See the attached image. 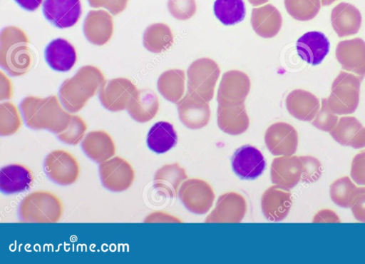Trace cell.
Returning <instances> with one entry per match:
<instances>
[{"label": "cell", "instance_id": "6da1fadb", "mask_svg": "<svg viewBox=\"0 0 365 264\" xmlns=\"http://www.w3.org/2000/svg\"><path fill=\"white\" fill-rule=\"evenodd\" d=\"M21 108L28 126L34 129H47L58 134L67 128L71 118L55 97L26 98L21 102Z\"/></svg>", "mask_w": 365, "mask_h": 264}, {"label": "cell", "instance_id": "7a4b0ae2", "mask_svg": "<svg viewBox=\"0 0 365 264\" xmlns=\"http://www.w3.org/2000/svg\"><path fill=\"white\" fill-rule=\"evenodd\" d=\"M63 210L62 202L56 194L36 191L23 198L19 213L23 222L56 223L61 219Z\"/></svg>", "mask_w": 365, "mask_h": 264}, {"label": "cell", "instance_id": "3957f363", "mask_svg": "<svg viewBox=\"0 0 365 264\" xmlns=\"http://www.w3.org/2000/svg\"><path fill=\"white\" fill-rule=\"evenodd\" d=\"M361 78L353 73L340 71L334 80L327 98L329 108L336 115L353 113L359 102Z\"/></svg>", "mask_w": 365, "mask_h": 264}, {"label": "cell", "instance_id": "277c9868", "mask_svg": "<svg viewBox=\"0 0 365 264\" xmlns=\"http://www.w3.org/2000/svg\"><path fill=\"white\" fill-rule=\"evenodd\" d=\"M220 69L211 59L201 58L193 61L187 68V92L199 95L206 101L212 100Z\"/></svg>", "mask_w": 365, "mask_h": 264}, {"label": "cell", "instance_id": "5b68a950", "mask_svg": "<svg viewBox=\"0 0 365 264\" xmlns=\"http://www.w3.org/2000/svg\"><path fill=\"white\" fill-rule=\"evenodd\" d=\"M44 171L51 181L63 186L75 183L80 174L76 158L63 150H55L47 155L44 161Z\"/></svg>", "mask_w": 365, "mask_h": 264}, {"label": "cell", "instance_id": "8992f818", "mask_svg": "<svg viewBox=\"0 0 365 264\" xmlns=\"http://www.w3.org/2000/svg\"><path fill=\"white\" fill-rule=\"evenodd\" d=\"M99 174L103 186L114 192L128 189L135 178L132 166L120 156L112 157L99 164Z\"/></svg>", "mask_w": 365, "mask_h": 264}, {"label": "cell", "instance_id": "52a82bcc", "mask_svg": "<svg viewBox=\"0 0 365 264\" xmlns=\"http://www.w3.org/2000/svg\"><path fill=\"white\" fill-rule=\"evenodd\" d=\"M234 173L241 179L254 180L262 175L265 167V159L257 148L245 145L237 148L231 159Z\"/></svg>", "mask_w": 365, "mask_h": 264}, {"label": "cell", "instance_id": "ba28073f", "mask_svg": "<svg viewBox=\"0 0 365 264\" xmlns=\"http://www.w3.org/2000/svg\"><path fill=\"white\" fill-rule=\"evenodd\" d=\"M42 9L44 17L60 29L73 26L81 14L80 0H44Z\"/></svg>", "mask_w": 365, "mask_h": 264}, {"label": "cell", "instance_id": "9c48e42d", "mask_svg": "<svg viewBox=\"0 0 365 264\" xmlns=\"http://www.w3.org/2000/svg\"><path fill=\"white\" fill-rule=\"evenodd\" d=\"M335 54L343 70L365 76V41L360 38L344 40L336 46Z\"/></svg>", "mask_w": 365, "mask_h": 264}, {"label": "cell", "instance_id": "30bf717a", "mask_svg": "<svg viewBox=\"0 0 365 264\" xmlns=\"http://www.w3.org/2000/svg\"><path fill=\"white\" fill-rule=\"evenodd\" d=\"M251 87L249 76L237 70L228 71L223 73L217 99L218 103H244Z\"/></svg>", "mask_w": 365, "mask_h": 264}, {"label": "cell", "instance_id": "8fae6325", "mask_svg": "<svg viewBox=\"0 0 365 264\" xmlns=\"http://www.w3.org/2000/svg\"><path fill=\"white\" fill-rule=\"evenodd\" d=\"M178 108L182 122L189 128H201L209 121V104L196 93L187 91L185 96L178 102Z\"/></svg>", "mask_w": 365, "mask_h": 264}, {"label": "cell", "instance_id": "7c38bea8", "mask_svg": "<svg viewBox=\"0 0 365 264\" xmlns=\"http://www.w3.org/2000/svg\"><path fill=\"white\" fill-rule=\"evenodd\" d=\"M330 44L320 31H309L298 39L296 49L302 60L312 66L322 63L329 51Z\"/></svg>", "mask_w": 365, "mask_h": 264}, {"label": "cell", "instance_id": "4fadbf2b", "mask_svg": "<svg viewBox=\"0 0 365 264\" xmlns=\"http://www.w3.org/2000/svg\"><path fill=\"white\" fill-rule=\"evenodd\" d=\"M361 15L354 5L341 2L331 13V26L339 37L356 34L361 25Z\"/></svg>", "mask_w": 365, "mask_h": 264}, {"label": "cell", "instance_id": "5bb4252c", "mask_svg": "<svg viewBox=\"0 0 365 264\" xmlns=\"http://www.w3.org/2000/svg\"><path fill=\"white\" fill-rule=\"evenodd\" d=\"M329 133L342 146L356 149L365 147V127L354 116L341 117Z\"/></svg>", "mask_w": 365, "mask_h": 264}, {"label": "cell", "instance_id": "9a60e30c", "mask_svg": "<svg viewBox=\"0 0 365 264\" xmlns=\"http://www.w3.org/2000/svg\"><path fill=\"white\" fill-rule=\"evenodd\" d=\"M217 121L225 132L232 134L244 132L249 126L244 103H219Z\"/></svg>", "mask_w": 365, "mask_h": 264}, {"label": "cell", "instance_id": "2e32d148", "mask_svg": "<svg viewBox=\"0 0 365 264\" xmlns=\"http://www.w3.org/2000/svg\"><path fill=\"white\" fill-rule=\"evenodd\" d=\"M34 183L31 171L21 164H11L1 168L0 189L6 194L20 193L30 188Z\"/></svg>", "mask_w": 365, "mask_h": 264}, {"label": "cell", "instance_id": "e0dca14e", "mask_svg": "<svg viewBox=\"0 0 365 264\" xmlns=\"http://www.w3.org/2000/svg\"><path fill=\"white\" fill-rule=\"evenodd\" d=\"M286 106L294 117L304 121H311L320 108L318 98L309 91L295 89L287 96Z\"/></svg>", "mask_w": 365, "mask_h": 264}, {"label": "cell", "instance_id": "ac0fdd59", "mask_svg": "<svg viewBox=\"0 0 365 264\" xmlns=\"http://www.w3.org/2000/svg\"><path fill=\"white\" fill-rule=\"evenodd\" d=\"M44 56L48 66L60 72L69 71L76 60L74 47L68 41L61 38L51 41L46 46Z\"/></svg>", "mask_w": 365, "mask_h": 264}, {"label": "cell", "instance_id": "d6986e66", "mask_svg": "<svg viewBox=\"0 0 365 264\" xmlns=\"http://www.w3.org/2000/svg\"><path fill=\"white\" fill-rule=\"evenodd\" d=\"M81 148L91 160L101 163L112 158L115 153L113 140L106 132H89L82 140Z\"/></svg>", "mask_w": 365, "mask_h": 264}, {"label": "cell", "instance_id": "ffe728a7", "mask_svg": "<svg viewBox=\"0 0 365 264\" xmlns=\"http://www.w3.org/2000/svg\"><path fill=\"white\" fill-rule=\"evenodd\" d=\"M282 18L272 5L255 8L252 11L251 25L255 32L262 38H272L279 31Z\"/></svg>", "mask_w": 365, "mask_h": 264}, {"label": "cell", "instance_id": "44dd1931", "mask_svg": "<svg viewBox=\"0 0 365 264\" xmlns=\"http://www.w3.org/2000/svg\"><path fill=\"white\" fill-rule=\"evenodd\" d=\"M158 98L149 90L136 91L128 103L127 110L130 116L138 122H146L152 119L158 110Z\"/></svg>", "mask_w": 365, "mask_h": 264}, {"label": "cell", "instance_id": "7402d4cb", "mask_svg": "<svg viewBox=\"0 0 365 264\" xmlns=\"http://www.w3.org/2000/svg\"><path fill=\"white\" fill-rule=\"evenodd\" d=\"M146 141L151 151L160 154L168 151L176 145L178 136L171 123L159 121L149 130Z\"/></svg>", "mask_w": 365, "mask_h": 264}, {"label": "cell", "instance_id": "603a6c76", "mask_svg": "<svg viewBox=\"0 0 365 264\" xmlns=\"http://www.w3.org/2000/svg\"><path fill=\"white\" fill-rule=\"evenodd\" d=\"M185 75L183 70L170 69L160 75L158 88L167 100L178 103L184 95Z\"/></svg>", "mask_w": 365, "mask_h": 264}, {"label": "cell", "instance_id": "cb8c5ba5", "mask_svg": "<svg viewBox=\"0 0 365 264\" xmlns=\"http://www.w3.org/2000/svg\"><path fill=\"white\" fill-rule=\"evenodd\" d=\"M173 43V33L170 27L165 24H152L147 28L144 33V46L151 52H163L168 49Z\"/></svg>", "mask_w": 365, "mask_h": 264}, {"label": "cell", "instance_id": "d4e9b609", "mask_svg": "<svg viewBox=\"0 0 365 264\" xmlns=\"http://www.w3.org/2000/svg\"><path fill=\"white\" fill-rule=\"evenodd\" d=\"M213 11L217 19L226 26L241 22L246 14L243 0H215Z\"/></svg>", "mask_w": 365, "mask_h": 264}, {"label": "cell", "instance_id": "484cf974", "mask_svg": "<svg viewBox=\"0 0 365 264\" xmlns=\"http://www.w3.org/2000/svg\"><path fill=\"white\" fill-rule=\"evenodd\" d=\"M266 136L274 138L281 152L288 155L296 151L298 142L297 131L286 123H277L269 128Z\"/></svg>", "mask_w": 365, "mask_h": 264}, {"label": "cell", "instance_id": "4316f807", "mask_svg": "<svg viewBox=\"0 0 365 264\" xmlns=\"http://www.w3.org/2000/svg\"><path fill=\"white\" fill-rule=\"evenodd\" d=\"M356 186L349 177L343 176L330 186V197L332 201L341 208H350Z\"/></svg>", "mask_w": 365, "mask_h": 264}, {"label": "cell", "instance_id": "83f0119b", "mask_svg": "<svg viewBox=\"0 0 365 264\" xmlns=\"http://www.w3.org/2000/svg\"><path fill=\"white\" fill-rule=\"evenodd\" d=\"M284 5L289 14L299 21H309L319 13L321 0H284Z\"/></svg>", "mask_w": 365, "mask_h": 264}, {"label": "cell", "instance_id": "f1b7e54d", "mask_svg": "<svg viewBox=\"0 0 365 264\" xmlns=\"http://www.w3.org/2000/svg\"><path fill=\"white\" fill-rule=\"evenodd\" d=\"M21 123V118L15 106L11 103L1 104V135L9 136L14 133L19 128Z\"/></svg>", "mask_w": 365, "mask_h": 264}, {"label": "cell", "instance_id": "f546056e", "mask_svg": "<svg viewBox=\"0 0 365 264\" xmlns=\"http://www.w3.org/2000/svg\"><path fill=\"white\" fill-rule=\"evenodd\" d=\"M86 125L77 116H71V121L67 128L58 134L61 141L70 145L78 143L83 138Z\"/></svg>", "mask_w": 365, "mask_h": 264}, {"label": "cell", "instance_id": "4dcf8cb0", "mask_svg": "<svg viewBox=\"0 0 365 264\" xmlns=\"http://www.w3.org/2000/svg\"><path fill=\"white\" fill-rule=\"evenodd\" d=\"M338 120L337 115L329 108L327 98H322V106L312 124L319 130L329 132L335 127Z\"/></svg>", "mask_w": 365, "mask_h": 264}, {"label": "cell", "instance_id": "1f68e13d", "mask_svg": "<svg viewBox=\"0 0 365 264\" xmlns=\"http://www.w3.org/2000/svg\"><path fill=\"white\" fill-rule=\"evenodd\" d=\"M299 158L303 166L302 181L306 183L317 181L322 173V167L319 160L311 156H302Z\"/></svg>", "mask_w": 365, "mask_h": 264}, {"label": "cell", "instance_id": "d6a6232c", "mask_svg": "<svg viewBox=\"0 0 365 264\" xmlns=\"http://www.w3.org/2000/svg\"><path fill=\"white\" fill-rule=\"evenodd\" d=\"M170 0L168 7L172 15L179 20H185L190 18L195 11L194 1L185 4V0Z\"/></svg>", "mask_w": 365, "mask_h": 264}, {"label": "cell", "instance_id": "836d02e7", "mask_svg": "<svg viewBox=\"0 0 365 264\" xmlns=\"http://www.w3.org/2000/svg\"><path fill=\"white\" fill-rule=\"evenodd\" d=\"M350 175L355 183L365 186V151L357 153L354 157Z\"/></svg>", "mask_w": 365, "mask_h": 264}, {"label": "cell", "instance_id": "e575fe53", "mask_svg": "<svg viewBox=\"0 0 365 264\" xmlns=\"http://www.w3.org/2000/svg\"><path fill=\"white\" fill-rule=\"evenodd\" d=\"M350 208L356 220L365 223V187L356 188Z\"/></svg>", "mask_w": 365, "mask_h": 264}, {"label": "cell", "instance_id": "d590c367", "mask_svg": "<svg viewBox=\"0 0 365 264\" xmlns=\"http://www.w3.org/2000/svg\"><path fill=\"white\" fill-rule=\"evenodd\" d=\"M94 8L105 7L113 14H118L126 6L128 0H88Z\"/></svg>", "mask_w": 365, "mask_h": 264}, {"label": "cell", "instance_id": "8d00e7d4", "mask_svg": "<svg viewBox=\"0 0 365 264\" xmlns=\"http://www.w3.org/2000/svg\"><path fill=\"white\" fill-rule=\"evenodd\" d=\"M314 223H339L340 219L335 212L329 209L319 211L313 219Z\"/></svg>", "mask_w": 365, "mask_h": 264}, {"label": "cell", "instance_id": "74e56055", "mask_svg": "<svg viewBox=\"0 0 365 264\" xmlns=\"http://www.w3.org/2000/svg\"><path fill=\"white\" fill-rule=\"evenodd\" d=\"M21 8L27 11H35L42 2V0H14Z\"/></svg>", "mask_w": 365, "mask_h": 264}, {"label": "cell", "instance_id": "f35d334b", "mask_svg": "<svg viewBox=\"0 0 365 264\" xmlns=\"http://www.w3.org/2000/svg\"><path fill=\"white\" fill-rule=\"evenodd\" d=\"M250 4H252L254 6H257L259 4H262L268 1V0H248Z\"/></svg>", "mask_w": 365, "mask_h": 264}, {"label": "cell", "instance_id": "ab89813d", "mask_svg": "<svg viewBox=\"0 0 365 264\" xmlns=\"http://www.w3.org/2000/svg\"><path fill=\"white\" fill-rule=\"evenodd\" d=\"M336 0H321L322 6H328L334 3Z\"/></svg>", "mask_w": 365, "mask_h": 264}]
</instances>
